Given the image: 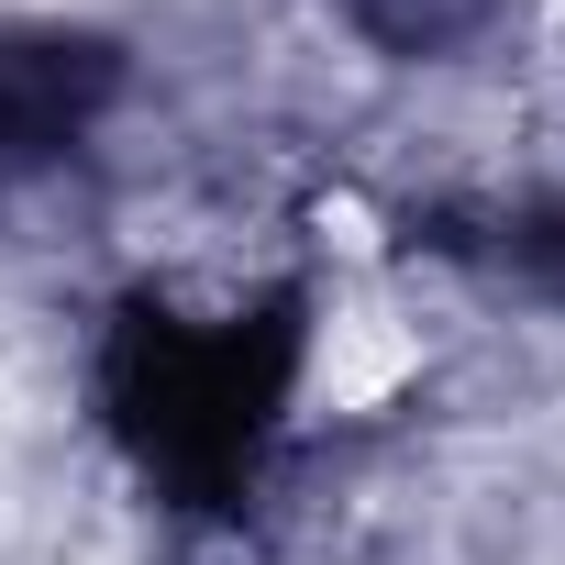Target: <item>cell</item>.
<instances>
[{
  "label": "cell",
  "instance_id": "7a4b0ae2",
  "mask_svg": "<svg viewBox=\"0 0 565 565\" xmlns=\"http://www.w3.org/2000/svg\"><path fill=\"white\" fill-rule=\"evenodd\" d=\"M100 100H111V45H89V34H23V45H0V167L56 156Z\"/></svg>",
  "mask_w": 565,
  "mask_h": 565
},
{
  "label": "cell",
  "instance_id": "3957f363",
  "mask_svg": "<svg viewBox=\"0 0 565 565\" xmlns=\"http://www.w3.org/2000/svg\"><path fill=\"white\" fill-rule=\"evenodd\" d=\"M521 266L565 300V211H532V222H521Z\"/></svg>",
  "mask_w": 565,
  "mask_h": 565
},
{
  "label": "cell",
  "instance_id": "6da1fadb",
  "mask_svg": "<svg viewBox=\"0 0 565 565\" xmlns=\"http://www.w3.org/2000/svg\"><path fill=\"white\" fill-rule=\"evenodd\" d=\"M300 366V322L289 300H266L255 322H167L134 311L111 333V422L134 433V455L178 488V499H233L277 399Z\"/></svg>",
  "mask_w": 565,
  "mask_h": 565
}]
</instances>
